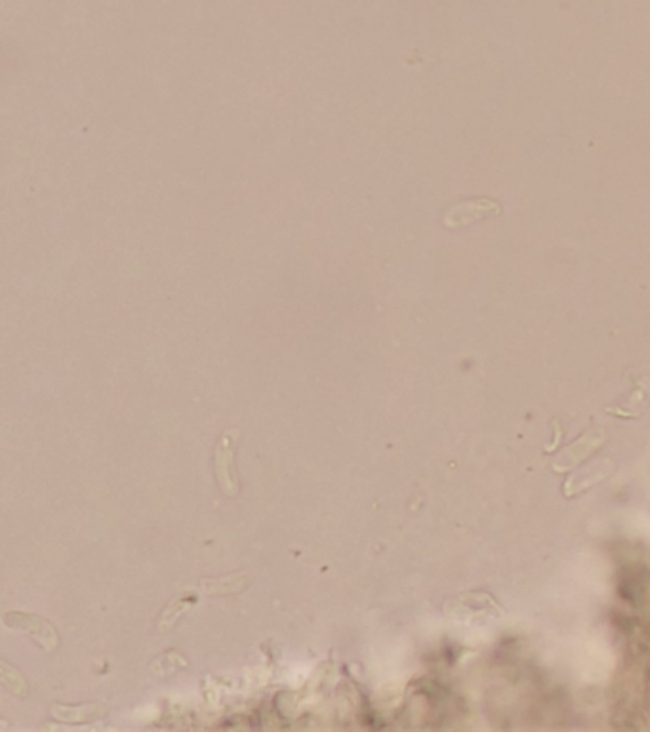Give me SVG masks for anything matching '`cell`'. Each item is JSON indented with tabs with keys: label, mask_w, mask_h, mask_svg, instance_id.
<instances>
[{
	"label": "cell",
	"mask_w": 650,
	"mask_h": 732,
	"mask_svg": "<svg viewBox=\"0 0 650 732\" xmlns=\"http://www.w3.org/2000/svg\"><path fill=\"white\" fill-rule=\"evenodd\" d=\"M498 212H500V206L498 203H494L492 198H475V200H468V203H462L454 208H450L443 222L446 227H462L471 222H477L480 218L494 216V214H498Z\"/></svg>",
	"instance_id": "4"
},
{
	"label": "cell",
	"mask_w": 650,
	"mask_h": 732,
	"mask_svg": "<svg viewBox=\"0 0 650 732\" xmlns=\"http://www.w3.org/2000/svg\"><path fill=\"white\" fill-rule=\"evenodd\" d=\"M445 609H446L445 612L452 616V618H462V620L479 618V616H500L502 614V607L496 601H494V597L480 590L462 593L454 599L446 601Z\"/></svg>",
	"instance_id": "2"
},
{
	"label": "cell",
	"mask_w": 650,
	"mask_h": 732,
	"mask_svg": "<svg viewBox=\"0 0 650 732\" xmlns=\"http://www.w3.org/2000/svg\"><path fill=\"white\" fill-rule=\"evenodd\" d=\"M4 624L13 629H21L27 635L33 637L35 643L40 649H45L46 652H52L60 647V635L58 631L54 629V626L40 618L37 614H27V612H8L4 616Z\"/></svg>",
	"instance_id": "3"
},
{
	"label": "cell",
	"mask_w": 650,
	"mask_h": 732,
	"mask_svg": "<svg viewBox=\"0 0 650 732\" xmlns=\"http://www.w3.org/2000/svg\"><path fill=\"white\" fill-rule=\"evenodd\" d=\"M54 715H58V719L69 721V723H80V721H94V719H102V717L107 715V710L104 706H97V704H87V706H79V708H58L55 706Z\"/></svg>",
	"instance_id": "6"
},
{
	"label": "cell",
	"mask_w": 650,
	"mask_h": 732,
	"mask_svg": "<svg viewBox=\"0 0 650 732\" xmlns=\"http://www.w3.org/2000/svg\"><path fill=\"white\" fill-rule=\"evenodd\" d=\"M250 584L252 580L245 572L223 574V576H216V578H203L199 585H196V593L204 595V597L237 595L240 592H245Z\"/></svg>",
	"instance_id": "5"
},
{
	"label": "cell",
	"mask_w": 650,
	"mask_h": 732,
	"mask_svg": "<svg viewBox=\"0 0 650 732\" xmlns=\"http://www.w3.org/2000/svg\"><path fill=\"white\" fill-rule=\"evenodd\" d=\"M240 441V429L238 427H229L220 435L216 447H214V477L218 483V488L223 492V496L235 498L240 492V483L237 475V449Z\"/></svg>",
	"instance_id": "1"
}]
</instances>
